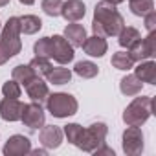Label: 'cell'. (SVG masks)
<instances>
[{
	"mask_svg": "<svg viewBox=\"0 0 156 156\" xmlns=\"http://www.w3.org/2000/svg\"><path fill=\"white\" fill-rule=\"evenodd\" d=\"M125 20L121 13L116 9V6L108 0H101L94 8V19H92V31L99 37H118V33L123 30Z\"/></svg>",
	"mask_w": 156,
	"mask_h": 156,
	"instance_id": "obj_1",
	"label": "cell"
},
{
	"mask_svg": "<svg viewBox=\"0 0 156 156\" xmlns=\"http://www.w3.org/2000/svg\"><path fill=\"white\" fill-rule=\"evenodd\" d=\"M152 114V98L151 96H140L134 98L129 107L123 110V121L130 127H141Z\"/></svg>",
	"mask_w": 156,
	"mask_h": 156,
	"instance_id": "obj_2",
	"label": "cell"
},
{
	"mask_svg": "<svg viewBox=\"0 0 156 156\" xmlns=\"http://www.w3.org/2000/svg\"><path fill=\"white\" fill-rule=\"evenodd\" d=\"M46 108L48 112L53 116V118H68V116H73L79 110V103L77 99L72 96V94H66V92H53V94H48L46 98Z\"/></svg>",
	"mask_w": 156,
	"mask_h": 156,
	"instance_id": "obj_3",
	"label": "cell"
},
{
	"mask_svg": "<svg viewBox=\"0 0 156 156\" xmlns=\"http://www.w3.org/2000/svg\"><path fill=\"white\" fill-rule=\"evenodd\" d=\"M107 134H108V127L107 123L103 121H96L92 125H88L87 129H83L79 140H77L75 147L81 149L83 152H94L99 145L105 143L107 140Z\"/></svg>",
	"mask_w": 156,
	"mask_h": 156,
	"instance_id": "obj_4",
	"label": "cell"
},
{
	"mask_svg": "<svg viewBox=\"0 0 156 156\" xmlns=\"http://www.w3.org/2000/svg\"><path fill=\"white\" fill-rule=\"evenodd\" d=\"M0 44H2L11 57L19 55L22 50V41H20V20L19 17H9L4 28L0 30Z\"/></svg>",
	"mask_w": 156,
	"mask_h": 156,
	"instance_id": "obj_5",
	"label": "cell"
},
{
	"mask_svg": "<svg viewBox=\"0 0 156 156\" xmlns=\"http://www.w3.org/2000/svg\"><path fill=\"white\" fill-rule=\"evenodd\" d=\"M129 55L132 57L134 62L145 61V59H152L156 55V33L149 31V35L145 39H138L130 48H129Z\"/></svg>",
	"mask_w": 156,
	"mask_h": 156,
	"instance_id": "obj_6",
	"label": "cell"
},
{
	"mask_svg": "<svg viewBox=\"0 0 156 156\" xmlns=\"http://www.w3.org/2000/svg\"><path fill=\"white\" fill-rule=\"evenodd\" d=\"M121 147H123V152L127 156L141 154L143 152V132H141V129L127 125V129L123 130V136H121Z\"/></svg>",
	"mask_w": 156,
	"mask_h": 156,
	"instance_id": "obj_7",
	"label": "cell"
},
{
	"mask_svg": "<svg viewBox=\"0 0 156 156\" xmlns=\"http://www.w3.org/2000/svg\"><path fill=\"white\" fill-rule=\"evenodd\" d=\"M44 119H46V114H44V110H42V105H41V103L31 101V103H26V105L22 107L20 121H22V123H24V127H28L30 130L42 129Z\"/></svg>",
	"mask_w": 156,
	"mask_h": 156,
	"instance_id": "obj_8",
	"label": "cell"
},
{
	"mask_svg": "<svg viewBox=\"0 0 156 156\" xmlns=\"http://www.w3.org/2000/svg\"><path fill=\"white\" fill-rule=\"evenodd\" d=\"M50 44H51V59L53 61H57L59 64H68L73 61V57H75L73 46L62 35L50 37Z\"/></svg>",
	"mask_w": 156,
	"mask_h": 156,
	"instance_id": "obj_9",
	"label": "cell"
},
{
	"mask_svg": "<svg viewBox=\"0 0 156 156\" xmlns=\"http://www.w3.org/2000/svg\"><path fill=\"white\" fill-rule=\"evenodd\" d=\"M30 151H31V141L28 136H22V134L9 136V140L2 149L4 156H26L30 154Z\"/></svg>",
	"mask_w": 156,
	"mask_h": 156,
	"instance_id": "obj_10",
	"label": "cell"
},
{
	"mask_svg": "<svg viewBox=\"0 0 156 156\" xmlns=\"http://www.w3.org/2000/svg\"><path fill=\"white\" fill-rule=\"evenodd\" d=\"M26 88V94L31 101H37V103H44L48 94H50V88H48V83L39 75H33L31 79L24 85Z\"/></svg>",
	"mask_w": 156,
	"mask_h": 156,
	"instance_id": "obj_11",
	"label": "cell"
},
{
	"mask_svg": "<svg viewBox=\"0 0 156 156\" xmlns=\"http://www.w3.org/2000/svg\"><path fill=\"white\" fill-rule=\"evenodd\" d=\"M22 107L24 103L19 101L17 98H4L0 101V118L4 121H20L22 116Z\"/></svg>",
	"mask_w": 156,
	"mask_h": 156,
	"instance_id": "obj_12",
	"label": "cell"
},
{
	"mask_svg": "<svg viewBox=\"0 0 156 156\" xmlns=\"http://www.w3.org/2000/svg\"><path fill=\"white\" fill-rule=\"evenodd\" d=\"M62 138H64V132L61 127L57 125H42V130L39 134V140L41 143L50 151V149H59L61 143H62Z\"/></svg>",
	"mask_w": 156,
	"mask_h": 156,
	"instance_id": "obj_13",
	"label": "cell"
},
{
	"mask_svg": "<svg viewBox=\"0 0 156 156\" xmlns=\"http://www.w3.org/2000/svg\"><path fill=\"white\" fill-rule=\"evenodd\" d=\"M61 15L66 22H79L87 15V6L83 0H66L62 2Z\"/></svg>",
	"mask_w": 156,
	"mask_h": 156,
	"instance_id": "obj_14",
	"label": "cell"
},
{
	"mask_svg": "<svg viewBox=\"0 0 156 156\" xmlns=\"http://www.w3.org/2000/svg\"><path fill=\"white\" fill-rule=\"evenodd\" d=\"M81 48H83L85 53L90 55V57H103V55L107 53V50H108V44H107L105 37L92 35V37H87V39H85V42H83Z\"/></svg>",
	"mask_w": 156,
	"mask_h": 156,
	"instance_id": "obj_15",
	"label": "cell"
},
{
	"mask_svg": "<svg viewBox=\"0 0 156 156\" xmlns=\"http://www.w3.org/2000/svg\"><path fill=\"white\" fill-rule=\"evenodd\" d=\"M134 75L138 77L141 83L156 85V62L151 61V59L140 61V64L134 68Z\"/></svg>",
	"mask_w": 156,
	"mask_h": 156,
	"instance_id": "obj_16",
	"label": "cell"
},
{
	"mask_svg": "<svg viewBox=\"0 0 156 156\" xmlns=\"http://www.w3.org/2000/svg\"><path fill=\"white\" fill-rule=\"evenodd\" d=\"M73 48H81L83 46V42H85V39H87V30L81 26V24H75V22H72V24H68L66 28H64V35H62Z\"/></svg>",
	"mask_w": 156,
	"mask_h": 156,
	"instance_id": "obj_17",
	"label": "cell"
},
{
	"mask_svg": "<svg viewBox=\"0 0 156 156\" xmlns=\"http://www.w3.org/2000/svg\"><path fill=\"white\" fill-rule=\"evenodd\" d=\"M141 88H143V83L138 79L134 73L125 75L123 79L119 81V90H121L123 96H138L141 92Z\"/></svg>",
	"mask_w": 156,
	"mask_h": 156,
	"instance_id": "obj_18",
	"label": "cell"
},
{
	"mask_svg": "<svg viewBox=\"0 0 156 156\" xmlns=\"http://www.w3.org/2000/svg\"><path fill=\"white\" fill-rule=\"evenodd\" d=\"M19 20H20V33L24 35H35L42 28V20L37 15H24L19 17Z\"/></svg>",
	"mask_w": 156,
	"mask_h": 156,
	"instance_id": "obj_19",
	"label": "cell"
},
{
	"mask_svg": "<svg viewBox=\"0 0 156 156\" xmlns=\"http://www.w3.org/2000/svg\"><path fill=\"white\" fill-rule=\"evenodd\" d=\"M46 77H48V83H51V85H66L72 79V72H70V68L57 66V68H51Z\"/></svg>",
	"mask_w": 156,
	"mask_h": 156,
	"instance_id": "obj_20",
	"label": "cell"
},
{
	"mask_svg": "<svg viewBox=\"0 0 156 156\" xmlns=\"http://www.w3.org/2000/svg\"><path fill=\"white\" fill-rule=\"evenodd\" d=\"M73 72L79 77H83V79H92V77H96L99 73V68L92 61H79V62H75Z\"/></svg>",
	"mask_w": 156,
	"mask_h": 156,
	"instance_id": "obj_21",
	"label": "cell"
},
{
	"mask_svg": "<svg viewBox=\"0 0 156 156\" xmlns=\"http://www.w3.org/2000/svg\"><path fill=\"white\" fill-rule=\"evenodd\" d=\"M140 37H141V35H140V31H138L136 28H132V26H123V30L118 33V42H119L121 48H127V50H129Z\"/></svg>",
	"mask_w": 156,
	"mask_h": 156,
	"instance_id": "obj_22",
	"label": "cell"
},
{
	"mask_svg": "<svg viewBox=\"0 0 156 156\" xmlns=\"http://www.w3.org/2000/svg\"><path fill=\"white\" fill-rule=\"evenodd\" d=\"M28 66H30L31 72H33L35 75H39V77H46L48 72L53 68L51 62H50V59H46V57H33V59L28 62Z\"/></svg>",
	"mask_w": 156,
	"mask_h": 156,
	"instance_id": "obj_23",
	"label": "cell"
},
{
	"mask_svg": "<svg viewBox=\"0 0 156 156\" xmlns=\"http://www.w3.org/2000/svg\"><path fill=\"white\" fill-rule=\"evenodd\" d=\"M129 8L136 17H145L154 9V0H129Z\"/></svg>",
	"mask_w": 156,
	"mask_h": 156,
	"instance_id": "obj_24",
	"label": "cell"
},
{
	"mask_svg": "<svg viewBox=\"0 0 156 156\" xmlns=\"http://www.w3.org/2000/svg\"><path fill=\"white\" fill-rule=\"evenodd\" d=\"M112 66L116 68V70H130V68H134V61H132V57L129 55V51H116L114 55H112Z\"/></svg>",
	"mask_w": 156,
	"mask_h": 156,
	"instance_id": "obj_25",
	"label": "cell"
},
{
	"mask_svg": "<svg viewBox=\"0 0 156 156\" xmlns=\"http://www.w3.org/2000/svg\"><path fill=\"white\" fill-rule=\"evenodd\" d=\"M33 75H35V73L31 72V68H30L28 64H17V66L13 68V72H11V79H15V81L20 83V85H26Z\"/></svg>",
	"mask_w": 156,
	"mask_h": 156,
	"instance_id": "obj_26",
	"label": "cell"
},
{
	"mask_svg": "<svg viewBox=\"0 0 156 156\" xmlns=\"http://www.w3.org/2000/svg\"><path fill=\"white\" fill-rule=\"evenodd\" d=\"M33 53L35 57H46L51 59V44H50V37H42L33 44Z\"/></svg>",
	"mask_w": 156,
	"mask_h": 156,
	"instance_id": "obj_27",
	"label": "cell"
},
{
	"mask_svg": "<svg viewBox=\"0 0 156 156\" xmlns=\"http://www.w3.org/2000/svg\"><path fill=\"white\" fill-rule=\"evenodd\" d=\"M41 8L48 17H59L61 8H62V0H42Z\"/></svg>",
	"mask_w": 156,
	"mask_h": 156,
	"instance_id": "obj_28",
	"label": "cell"
},
{
	"mask_svg": "<svg viewBox=\"0 0 156 156\" xmlns=\"http://www.w3.org/2000/svg\"><path fill=\"white\" fill-rule=\"evenodd\" d=\"M64 136L68 138V141L72 143V145H75L77 143V140H79V136H81V132H83V127L79 125V123H68V125H64Z\"/></svg>",
	"mask_w": 156,
	"mask_h": 156,
	"instance_id": "obj_29",
	"label": "cell"
},
{
	"mask_svg": "<svg viewBox=\"0 0 156 156\" xmlns=\"http://www.w3.org/2000/svg\"><path fill=\"white\" fill-rule=\"evenodd\" d=\"M2 94H4V98H20V94H22V88H20V83H17L15 79H11V81H6L4 85H2Z\"/></svg>",
	"mask_w": 156,
	"mask_h": 156,
	"instance_id": "obj_30",
	"label": "cell"
},
{
	"mask_svg": "<svg viewBox=\"0 0 156 156\" xmlns=\"http://www.w3.org/2000/svg\"><path fill=\"white\" fill-rule=\"evenodd\" d=\"M143 19H145V30H147V31H154V30H156V11H154V9L149 11Z\"/></svg>",
	"mask_w": 156,
	"mask_h": 156,
	"instance_id": "obj_31",
	"label": "cell"
},
{
	"mask_svg": "<svg viewBox=\"0 0 156 156\" xmlns=\"http://www.w3.org/2000/svg\"><path fill=\"white\" fill-rule=\"evenodd\" d=\"M94 154H96V156H101V154H108V156H114V149H110V147H107V145L103 143V145H99V147L94 151Z\"/></svg>",
	"mask_w": 156,
	"mask_h": 156,
	"instance_id": "obj_32",
	"label": "cell"
},
{
	"mask_svg": "<svg viewBox=\"0 0 156 156\" xmlns=\"http://www.w3.org/2000/svg\"><path fill=\"white\" fill-rule=\"evenodd\" d=\"M11 59V53L2 46V44H0V66H2V64H6L8 61Z\"/></svg>",
	"mask_w": 156,
	"mask_h": 156,
	"instance_id": "obj_33",
	"label": "cell"
},
{
	"mask_svg": "<svg viewBox=\"0 0 156 156\" xmlns=\"http://www.w3.org/2000/svg\"><path fill=\"white\" fill-rule=\"evenodd\" d=\"M30 154H35V156H46V154H48V149H35V151H30Z\"/></svg>",
	"mask_w": 156,
	"mask_h": 156,
	"instance_id": "obj_34",
	"label": "cell"
},
{
	"mask_svg": "<svg viewBox=\"0 0 156 156\" xmlns=\"http://www.w3.org/2000/svg\"><path fill=\"white\" fill-rule=\"evenodd\" d=\"M20 4H24V6H33L35 4V0H19Z\"/></svg>",
	"mask_w": 156,
	"mask_h": 156,
	"instance_id": "obj_35",
	"label": "cell"
},
{
	"mask_svg": "<svg viewBox=\"0 0 156 156\" xmlns=\"http://www.w3.org/2000/svg\"><path fill=\"white\" fill-rule=\"evenodd\" d=\"M108 2H112L114 6H118V4H123V2H125V0H108Z\"/></svg>",
	"mask_w": 156,
	"mask_h": 156,
	"instance_id": "obj_36",
	"label": "cell"
},
{
	"mask_svg": "<svg viewBox=\"0 0 156 156\" xmlns=\"http://www.w3.org/2000/svg\"><path fill=\"white\" fill-rule=\"evenodd\" d=\"M9 4V0H0V8H4V6H8Z\"/></svg>",
	"mask_w": 156,
	"mask_h": 156,
	"instance_id": "obj_37",
	"label": "cell"
},
{
	"mask_svg": "<svg viewBox=\"0 0 156 156\" xmlns=\"http://www.w3.org/2000/svg\"><path fill=\"white\" fill-rule=\"evenodd\" d=\"M0 30H2V28H0Z\"/></svg>",
	"mask_w": 156,
	"mask_h": 156,
	"instance_id": "obj_38",
	"label": "cell"
}]
</instances>
